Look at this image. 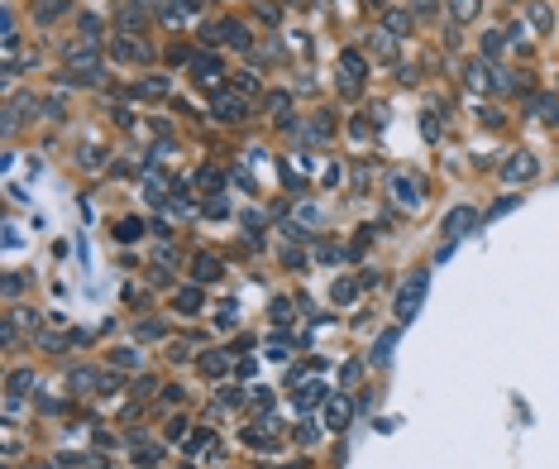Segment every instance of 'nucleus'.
Returning a JSON list of instances; mask_svg holds the SVG:
<instances>
[{
  "label": "nucleus",
  "instance_id": "7c9ffc66",
  "mask_svg": "<svg viewBox=\"0 0 559 469\" xmlns=\"http://www.w3.org/2000/svg\"><path fill=\"white\" fill-rule=\"evenodd\" d=\"M120 240H125V244L139 240V221H125V226H120Z\"/></svg>",
  "mask_w": 559,
  "mask_h": 469
},
{
  "label": "nucleus",
  "instance_id": "f8f14e48",
  "mask_svg": "<svg viewBox=\"0 0 559 469\" xmlns=\"http://www.w3.org/2000/svg\"><path fill=\"white\" fill-rule=\"evenodd\" d=\"M192 72H196L201 81H220V77H225L220 58H210V53H196V58H192Z\"/></svg>",
  "mask_w": 559,
  "mask_h": 469
},
{
  "label": "nucleus",
  "instance_id": "c9c22d12",
  "mask_svg": "<svg viewBox=\"0 0 559 469\" xmlns=\"http://www.w3.org/2000/svg\"><path fill=\"white\" fill-rule=\"evenodd\" d=\"M58 469H77V460H72V465H67V460H63V465H58Z\"/></svg>",
  "mask_w": 559,
  "mask_h": 469
},
{
  "label": "nucleus",
  "instance_id": "2f4dec72",
  "mask_svg": "<svg viewBox=\"0 0 559 469\" xmlns=\"http://www.w3.org/2000/svg\"><path fill=\"white\" fill-rule=\"evenodd\" d=\"M215 321H220V326H235V321H240V307H220V316H215Z\"/></svg>",
  "mask_w": 559,
  "mask_h": 469
},
{
  "label": "nucleus",
  "instance_id": "20e7f679",
  "mask_svg": "<svg viewBox=\"0 0 559 469\" xmlns=\"http://www.w3.org/2000/svg\"><path fill=\"white\" fill-rule=\"evenodd\" d=\"M206 39H225V49H235V53L249 49V29H244L240 19H220V24H215Z\"/></svg>",
  "mask_w": 559,
  "mask_h": 469
},
{
  "label": "nucleus",
  "instance_id": "5701e85b",
  "mask_svg": "<svg viewBox=\"0 0 559 469\" xmlns=\"http://www.w3.org/2000/svg\"><path fill=\"white\" fill-rule=\"evenodd\" d=\"M344 421H349V403L339 398V403H330V431H339Z\"/></svg>",
  "mask_w": 559,
  "mask_h": 469
},
{
  "label": "nucleus",
  "instance_id": "423d86ee",
  "mask_svg": "<svg viewBox=\"0 0 559 469\" xmlns=\"http://www.w3.org/2000/svg\"><path fill=\"white\" fill-rule=\"evenodd\" d=\"M111 53L120 58V63H148V44H139L134 34H120V39L111 44Z\"/></svg>",
  "mask_w": 559,
  "mask_h": 469
},
{
  "label": "nucleus",
  "instance_id": "c756f323",
  "mask_svg": "<svg viewBox=\"0 0 559 469\" xmlns=\"http://www.w3.org/2000/svg\"><path fill=\"white\" fill-rule=\"evenodd\" d=\"M115 364H120V369H134V364H139V355H134V350H120V355H115Z\"/></svg>",
  "mask_w": 559,
  "mask_h": 469
},
{
  "label": "nucleus",
  "instance_id": "cd10ccee",
  "mask_svg": "<svg viewBox=\"0 0 559 469\" xmlns=\"http://www.w3.org/2000/svg\"><path fill=\"white\" fill-rule=\"evenodd\" d=\"M163 91H168V81L163 77H148L144 86H139V96H163Z\"/></svg>",
  "mask_w": 559,
  "mask_h": 469
},
{
  "label": "nucleus",
  "instance_id": "dca6fc26",
  "mask_svg": "<svg viewBox=\"0 0 559 469\" xmlns=\"http://www.w3.org/2000/svg\"><path fill=\"white\" fill-rule=\"evenodd\" d=\"M502 49H507V39H502L497 29L483 34V58H488V63H493V58H502Z\"/></svg>",
  "mask_w": 559,
  "mask_h": 469
},
{
  "label": "nucleus",
  "instance_id": "412c9836",
  "mask_svg": "<svg viewBox=\"0 0 559 469\" xmlns=\"http://www.w3.org/2000/svg\"><path fill=\"white\" fill-rule=\"evenodd\" d=\"M177 307H182V311H201V292L182 288V292H177Z\"/></svg>",
  "mask_w": 559,
  "mask_h": 469
},
{
  "label": "nucleus",
  "instance_id": "72a5a7b5",
  "mask_svg": "<svg viewBox=\"0 0 559 469\" xmlns=\"http://www.w3.org/2000/svg\"><path fill=\"white\" fill-rule=\"evenodd\" d=\"M139 336H148V340H158V336H163V326H158V321H144V326H139Z\"/></svg>",
  "mask_w": 559,
  "mask_h": 469
},
{
  "label": "nucleus",
  "instance_id": "473e14b6",
  "mask_svg": "<svg viewBox=\"0 0 559 469\" xmlns=\"http://www.w3.org/2000/svg\"><path fill=\"white\" fill-rule=\"evenodd\" d=\"M235 86H240L244 96H249V91H258V81H254V77H249V72H244V77H235Z\"/></svg>",
  "mask_w": 559,
  "mask_h": 469
},
{
  "label": "nucleus",
  "instance_id": "bb28decb",
  "mask_svg": "<svg viewBox=\"0 0 559 469\" xmlns=\"http://www.w3.org/2000/svg\"><path fill=\"white\" fill-rule=\"evenodd\" d=\"M63 10H67V0H39V15H43V19L63 15Z\"/></svg>",
  "mask_w": 559,
  "mask_h": 469
},
{
  "label": "nucleus",
  "instance_id": "ddd939ff",
  "mask_svg": "<svg viewBox=\"0 0 559 469\" xmlns=\"http://www.w3.org/2000/svg\"><path fill=\"white\" fill-rule=\"evenodd\" d=\"M196 15V0H168V5H163V19H168V24H182V19H192Z\"/></svg>",
  "mask_w": 559,
  "mask_h": 469
},
{
  "label": "nucleus",
  "instance_id": "6e6552de",
  "mask_svg": "<svg viewBox=\"0 0 559 469\" xmlns=\"http://www.w3.org/2000/svg\"><path fill=\"white\" fill-rule=\"evenodd\" d=\"M144 24H148V5L144 0H125L120 5V29L134 34V29H144Z\"/></svg>",
  "mask_w": 559,
  "mask_h": 469
},
{
  "label": "nucleus",
  "instance_id": "a211bd4d",
  "mask_svg": "<svg viewBox=\"0 0 559 469\" xmlns=\"http://www.w3.org/2000/svg\"><path fill=\"white\" fill-rule=\"evenodd\" d=\"M320 398H325V383H306V388H297V407H316Z\"/></svg>",
  "mask_w": 559,
  "mask_h": 469
},
{
  "label": "nucleus",
  "instance_id": "2eb2a0df",
  "mask_svg": "<svg viewBox=\"0 0 559 469\" xmlns=\"http://www.w3.org/2000/svg\"><path fill=\"white\" fill-rule=\"evenodd\" d=\"M339 67H344V77H349L354 86H359V81L368 77V63L359 58V53H339Z\"/></svg>",
  "mask_w": 559,
  "mask_h": 469
},
{
  "label": "nucleus",
  "instance_id": "1a4fd4ad",
  "mask_svg": "<svg viewBox=\"0 0 559 469\" xmlns=\"http://www.w3.org/2000/svg\"><path fill=\"white\" fill-rule=\"evenodd\" d=\"M192 273H196V283H220V278H225V263L215 259V254H196V259H192Z\"/></svg>",
  "mask_w": 559,
  "mask_h": 469
},
{
  "label": "nucleus",
  "instance_id": "aec40b11",
  "mask_svg": "<svg viewBox=\"0 0 559 469\" xmlns=\"http://www.w3.org/2000/svg\"><path fill=\"white\" fill-rule=\"evenodd\" d=\"M530 24L540 34H550V24H555V15H550V5H530Z\"/></svg>",
  "mask_w": 559,
  "mask_h": 469
},
{
  "label": "nucleus",
  "instance_id": "b1692460",
  "mask_svg": "<svg viewBox=\"0 0 559 469\" xmlns=\"http://www.w3.org/2000/svg\"><path fill=\"white\" fill-rule=\"evenodd\" d=\"M449 10H454V19H473L478 15V0H449Z\"/></svg>",
  "mask_w": 559,
  "mask_h": 469
},
{
  "label": "nucleus",
  "instance_id": "f3484780",
  "mask_svg": "<svg viewBox=\"0 0 559 469\" xmlns=\"http://www.w3.org/2000/svg\"><path fill=\"white\" fill-rule=\"evenodd\" d=\"M411 24H416L411 10H387V29H392V34H406Z\"/></svg>",
  "mask_w": 559,
  "mask_h": 469
},
{
  "label": "nucleus",
  "instance_id": "0eeeda50",
  "mask_svg": "<svg viewBox=\"0 0 559 469\" xmlns=\"http://www.w3.org/2000/svg\"><path fill=\"white\" fill-rule=\"evenodd\" d=\"M24 115H39V101L34 96H10V106H5V130H19Z\"/></svg>",
  "mask_w": 559,
  "mask_h": 469
},
{
  "label": "nucleus",
  "instance_id": "f03ea898",
  "mask_svg": "<svg viewBox=\"0 0 559 469\" xmlns=\"http://www.w3.org/2000/svg\"><path fill=\"white\" fill-rule=\"evenodd\" d=\"M421 297H426V273H416L401 283V297H397V321H411L416 307H421Z\"/></svg>",
  "mask_w": 559,
  "mask_h": 469
},
{
  "label": "nucleus",
  "instance_id": "f257e3e1",
  "mask_svg": "<svg viewBox=\"0 0 559 469\" xmlns=\"http://www.w3.org/2000/svg\"><path fill=\"white\" fill-rule=\"evenodd\" d=\"M67 77H77V81H101V53H96V44H81V49L67 53Z\"/></svg>",
  "mask_w": 559,
  "mask_h": 469
},
{
  "label": "nucleus",
  "instance_id": "4be33fe9",
  "mask_svg": "<svg viewBox=\"0 0 559 469\" xmlns=\"http://www.w3.org/2000/svg\"><path fill=\"white\" fill-rule=\"evenodd\" d=\"M29 383H34V373H29V369H15V373H10V398H19Z\"/></svg>",
  "mask_w": 559,
  "mask_h": 469
},
{
  "label": "nucleus",
  "instance_id": "393cba45",
  "mask_svg": "<svg viewBox=\"0 0 559 469\" xmlns=\"http://www.w3.org/2000/svg\"><path fill=\"white\" fill-rule=\"evenodd\" d=\"M373 49H378V58H383V63H392V58H397V49H392V39H387V34H378V39H373Z\"/></svg>",
  "mask_w": 559,
  "mask_h": 469
},
{
  "label": "nucleus",
  "instance_id": "39448f33",
  "mask_svg": "<svg viewBox=\"0 0 559 469\" xmlns=\"http://www.w3.org/2000/svg\"><path fill=\"white\" fill-rule=\"evenodd\" d=\"M535 173H540L535 153H511V158L502 163V178H507V182H530Z\"/></svg>",
  "mask_w": 559,
  "mask_h": 469
},
{
  "label": "nucleus",
  "instance_id": "9d476101",
  "mask_svg": "<svg viewBox=\"0 0 559 469\" xmlns=\"http://www.w3.org/2000/svg\"><path fill=\"white\" fill-rule=\"evenodd\" d=\"M67 388H72V393H101V388H106V378H101L96 369H72V373H67Z\"/></svg>",
  "mask_w": 559,
  "mask_h": 469
},
{
  "label": "nucleus",
  "instance_id": "9b49d317",
  "mask_svg": "<svg viewBox=\"0 0 559 469\" xmlns=\"http://www.w3.org/2000/svg\"><path fill=\"white\" fill-rule=\"evenodd\" d=\"M392 196H397L401 206H421V182H411L401 173V178H392Z\"/></svg>",
  "mask_w": 559,
  "mask_h": 469
},
{
  "label": "nucleus",
  "instance_id": "6ab92c4d",
  "mask_svg": "<svg viewBox=\"0 0 559 469\" xmlns=\"http://www.w3.org/2000/svg\"><path fill=\"white\" fill-rule=\"evenodd\" d=\"M201 369H206V373H225V369H230V355L210 350V355H201Z\"/></svg>",
  "mask_w": 559,
  "mask_h": 469
},
{
  "label": "nucleus",
  "instance_id": "7ed1b4c3",
  "mask_svg": "<svg viewBox=\"0 0 559 469\" xmlns=\"http://www.w3.org/2000/svg\"><path fill=\"white\" fill-rule=\"evenodd\" d=\"M210 111H215V120H225V125H240L244 115H249V106H244V96H235V91H215Z\"/></svg>",
  "mask_w": 559,
  "mask_h": 469
},
{
  "label": "nucleus",
  "instance_id": "f704fd0d",
  "mask_svg": "<svg viewBox=\"0 0 559 469\" xmlns=\"http://www.w3.org/2000/svg\"><path fill=\"white\" fill-rule=\"evenodd\" d=\"M435 10V0H416V15H431Z\"/></svg>",
  "mask_w": 559,
  "mask_h": 469
},
{
  "label": "nucleus",
  "instance_id": "4468645a",
  "mask_svg": "<svg viewBox=\"0 0 559 469\" xmlns=\"http://www.w3.org/2000/svg\"><path fill=\"white\" fill-rule=\"evenodd\" d=\"M445 230H449V235H454V240H459V235H468V230H473V211H468V206H459V211H449V221H445Z\"/></svg>",
  "mask_w": 559,
  "mask_h": 469
},
{
  "label": "nucleus",
  "instance_id": "a878e982",
  "mask_svg": "<svg viewBox=\"0 0 559 469\" xmlns=\"http://www.w3.org/2000/svg\"><path fill=\"white\" fill-rule=\"evenodd\" d=\"M354 292H359V283H354V278H339L335 283V302H349Z\"/></svg>",
  "mask_w": 559,
  "mask_h": 469
},
{
  "label": "nucleus",
  "instance_id": "c85d7f7f",
  "mask_svg": "<svg viewBox=\"0 0 559 469\" xmlns=\"http://www.w3.org/2000/svg\"><path fill=\"white\" fill-rule=\"evenodd\" d=\"M272 321H277V326L292 321V307H287V302H272Z\"/></svg>",
  "mask_w": 559,
  "mask_h": 469
}]
</instances>
